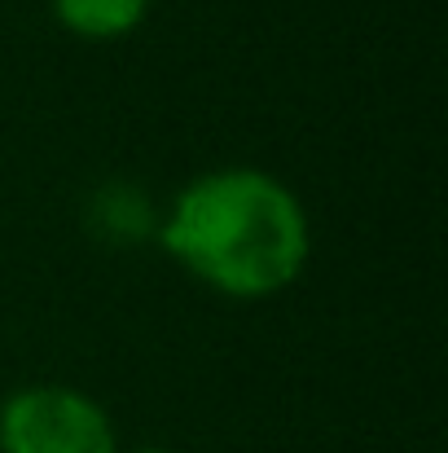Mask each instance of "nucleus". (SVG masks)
<instances>
[{"mask_svg": "<svg viewBox=\"0 0 448 453\" xmlns=\"http://www.w3.org/2000/svg\"><path fill=\"white\" fill-rule=\"evenodd\" d=\"M149 0H53V18L88 40H115L141 27Z\"/></svg>", "mask_w": 448, "mask_h": 453, "instance_id": "nucleus-3", "label": "nucleus"}, {"mask_svg": "<svg viewBox=\"0 0 448 453\" xmlns=\"http://www.w3.org/2000/svg\"><path fill=\"white\" fill-rule=\"evenodd\" d=\"M163 247L229 300H269L303 273L312 229L299 194L260 167L194 176L163 225Z\"/></svg>", "mask_w": 448, "mask_h": 453, "instance_id": "nucleus-1", "label": "nucleus"}, {"mask_svg": "<svg viewBox=\"0 0 448 453\" xmlns=\"http://www.w3.org/2000/svg\"><path fill=\"white\" fill-rule=\"evenodd\" d=\"M0 453H119L110 414L80 388L35 383L0 405Z\"/></svg>", "mask_w": 448, "mask_h": 453, "instance_id": "nucleus-2", "label": "nucleus"}, {"mask_svg": "<svg viewBox=\"0 0 448 453\" xmlns=\"http://www.w3.org/2000/svg\"><path fill=\"white\" fill-rule=\"evenodd\" d=\"M137 453H167V449H137Z\"/></svg>", "mask_w": 448, "mask_h": 453, "instance_id": "nucleus-4", "label": "nucleus"}]
</instances>
